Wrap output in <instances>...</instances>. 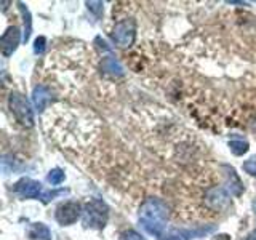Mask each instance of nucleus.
<instances>
[{
    "mask_svg": "<svg viewBox=\"0 0 256 240\" xmlns=\"http://www.w3.org/2000/svg\"><path fill=\"white\" fill-rule=\"evenodd\" d=\"M168 221V206L157 197H149L144 200L140 208V222L149 234L162 238L166 229Z\"/></svg>",
    "mask_w": 256,
    "mask_h": 240,
    "instance_id": "nucleus-1",
    "label": "nucleus"
},
{
    "mask_svg": "<svg viewBox=\"0 0 256 240\" xmlns=\"http://www.w3.org/2000/svg\"><path fill=\"white\" fill-rule=\"evenodd\" d=\"M108 216L109 210L106 204L102 200L93 198L85 205L84 210V224L86 228H93V229H102L108 222Z\"/></svg>",
    "mask_w": 256,
    "mask_h": 240,
    "instance_id": "nucleus-2",
    "label": "nucleus"
},
{
    "mask_svg": "<svg viewBox=\"0 0 256 240\" xmlns=\"http://www.w3.org/2000/svg\"><path fill=\"white\" fill-rule=\"evenodd\" d=\"M10 109L13 112L14 118L24 126H32L34 125V110H32L29 101L26 100V96L21 94L20 92H13L10 94Z\"/></svg>",
    "mask_w": 256,
    "mask_h": 240,
    "instance_id": "nucleus-3",
    "label": "nucleus"
},
{
    "mask_svg": "<svg viewBox=\"0 0 256 240\" xmlns=\"http://www.w3.org/2000/svg\"><path fill=\"white\" fill-rule=\"evenodd\" d=\"M134 37H136V22L132 18H126L124 21L117 22L114 30H112V38H114V42L124 48L133 45Z\"/></svg>",
    "mask_w": 256,
    "mask_h": 240,
    "instance_id": "nucleus-4",
    "label": "nucleus"
},
{
    "mask_svg": "<svg viewBox=\"0 0 256 240\" xmlns=\"http://www.w3.org/2000/svg\"><path fill=\"white\" fill-rule=\"evenodd\" d=\"M205 204L208 208H212V210L221 212V210H226L230 205V198H229V194L222 188L214 186L205 192Z\"/></svg>",
    "mask_w": 256,
    "mask_h": 240,
    "instance_id": "nucleus-5",
    "label": "nucleus"
},
{
    "mask_svg": "<svg viewBox=\"0 0 256 240\" xmlns=\"http://www.w3.org/2000/svg\"><path fill=\"white\" fill-rule=\"evenodd\" d=\"M80 214H82V206L77 202H66L56 208V221H58L61 226H70L74 224Z\"/></svg>",
    "mask_w": 256,
    "mask_h": 240,
    "instance_id": "nucleus-6",
    "label": "nucleus"
},
{
    "mask_svg": "<svg viewBox=\"0 0 256 240\" xmlns=\"http://www.w3.org/2000/svg\"><path fill=\"white\" fill-rule=\"evenodd\" d=\"M14 192L16 194H20L21 197L36 198V197H38L40 192H42V184H40L38 181H34V180L22 178L14 184Z\"/></svg>",
    "mask_w": 256,
    "mask_h": 240,
    "instance_id": "nucleus-7",
    "label": "nucleus"
},
{
    "mask_svg": "<svg viewBox=\"0 0 256 240\" xmlns=\"http://www.w3.org/2000/svg\"><path fill=\"white\" fill-rule=\"evenodd\" d=\"M20 29L18 28H8L6 32L0 38V45H2V53L4 56H10L20 45Z\"/></svg>",
    "mask_w": 256,
    "mask_h": 240,
    "instance_id": "nucleus-8",
    "label": "nucleus"
},
{
    "mask_svg": "<svg viewBox=\"0 0 256 240\" xmlns=\"http://www.w3.org/2000/svg\"><path fill=\"white\" fill-rule=\"evenodd\" d=\"M222 170L226 172V182H228V186H229L230 194L236 196V197L242 196V192H244V182H242V180L238 178V174L236 173L234 168L224 165Z\"/></svg>",
    "mask_w": 256,
    "mask_h": 240,
    "instance_id": "nucleus-9",
    "label": "nucleus"
},
{
    "mask_svg": "<svg viewBox=\"0 0 256 240\" xmlns=\"http://www.w3.org/2000/svg\"><path fill=\"white\" fill-rule=\"evenodd\" d=\"M32 101L38 110H44L52 102V92L45 85H37L32 92Z\"/></svg>",
    "mask_w": 256,
    "mask_h": 240,
    "instance_id": "nucleus-10",
    "label": "nucleus"
},
{
    "mask_svg": "<svg viewBox=\"0 0 256 240\" xmlns=\"http://www.w3.org/2000/svg\"><path fill=\"white\" fill-rule=\"evenodd\" d=\"M101 68L104 72H108L110 76H124V68L120 66V62L114 58V56H106V58H102V62H101Z\"/></svg>",
    "mask_w": 256,
    "mask_h": 240,
    "instance_id": "nucleus-11",
    "label": "nucleus"
},
{
    "mask_svg": "<svg viewBox=\"0 0 256 240\" xmlns=\"http://www.w3.org/2000/svg\"><path fill=\"white\" fill-rule=\"evenodd\" d=\"M29 237L37 238V240H52V232L45 226V224L34 222L29 229Z\"/></svg>",
    "mask_w": 256,
    "mask_h": 240,
    "instance_id": "nucleus-12",
    "label": "nucleus"
},
{
    "mask_svg": "<svg viewBox=\"0 0 256 240\" xmlns=\"http://www.w3.org/2000/svg\"><path fill=\"white\" fill-rule=\"evenodd\" d=\"M20 6V10H21V14H22V18H24V42H28L29 37H30V29H32V21H30V13L29 10L26 8V5L24 4H18Z\"/></svg>",
    "mask_w": 256,
    "mask_h": 240,
    "instance_id": "nucleus-13",
    "label": "nucleus"
},
{
    "mask_svg": "<svg viewBox=\"0 0 256 240\" xmlns=\"http://www.w3.org/2000/svg\"><path fill=\"white\" fill-rule=\"evenodd\" d=\"M213 230H214V226H210V228H202V229H198V230H181L180 234L186 236L184 238H198V237L206 236L208 232H213Z\"/></svg>",
    "mask_w": 256,
    "mask_h": 240,
    "instance_id": "nucleus-14",
    "label": "nucleus"
},
{
    "mask_svg": "<svg viewBox=\"0 0 256 240\" xmlns=\"http://www.w3.org/2000/svg\"><path fill=\"white\" fill-rule=\"evenodd\" d=\"M64 178H66V174H64V172L61 170V168H53V170L48 173V182L53 184V186L61 184L64 181Z\"/></svg>",
    "mask_w": 256,
    "mask_h": 240,
    "instance_id": "nucleus-15",
    "label": "nucleus"
},
{
    "mask_svg": "<svg viewBox=\"0 0 256 240\" xmlns=\"http://www.w3.org/2000/svg\"><path fill=\"white\" fill-rule=\"evenodd\" d=\"M229 148L232 150V154L242 156V154H245V152L248 150V142H245V141H230Z\"/></svg>",
    "mask_w": 256,
    "mask_h": 240,
    "instance_id": "nucleus-16",
    "label": "nucleus"
},
{
    "mask_svg": "<svg viewBox=\"0 0 256 240\" xmlns=\"http://www.w3.org/2000/svg\"><path fill=\"white\" fill-rule=\"evenodd\" d=\"M244 170L248 174L256 176V156H253V157H250L248 160H245V162H244Z\"/></svg>",
    "mask_w": 256,
    "mask_h": 240,
    "instance_id": "nucleus-17",
    "label": "nucleus"
},
{
    "mask_svg": "<svg viewBox=\"0 0 256 240\" xmlns=\"http://www.w3.org/2000/svg\"><path fill=\"white\" fill-rule=\"evenodd\" d=\"M120 240H146L141 234H138L136 230H125L120 234Z\"/></svg>",
    "mask_w": 256,
    "mask_h": 240,
    "instance_id": "nucleus-18",
    "label": "nucleus"
},
{
    "mask_svg": "<svg viewBox=\"0 0 256 240\" xmlns=\"http://www.w3.org/2000/svg\"><path fill=\"white\" fill-rule=\"evenodd\" d=\"M86 6H88V10L93 12L96 16H100L102 12V2H86Z\"/></svg>",
    "mask_w": 256,
    "mask_h": 240,
    "instance_id": "nucleus-19",
    "label": "nucleus"
},
{
    "mask_svg": "<svg viewBox=\"0 0 256 240\" xmlns=\"http://www.w3.org/2000/svg\"><path fill=\"white\" fill-rule=\"evenodd\" d=\"M34 52H36V53H38V54L45 52V37H38V38L36 40Z\"/></svg>",
    "mask_w": 256,
    "mask_h": 240,
    "instance_id": "nucleus-20",
    "label": "nucleus"
},
{
    "mask_svg": "<svg viewBox=\"0 0 256 240\" xmlns=\"http://www.w3.org/2000/svg\"><path fill=\"white\" fill-rule=\"evenodd\" d=\"M244 240H256V229L253 232H250V234H248Z\"/></svg>",
    "mask_w": 256,
    "mask_h": 240,
    "instance_id": "nucleus-21",
    "label": "nucleus"
},
{
    "mask_svg": "<svg viewBox=\"0 0 256 240\" xmlns=\"http://www.w3.org/2000/svg\"><path fill=\"white\" fill-rule=\"evenodd\" d=\"M230 237L228 236V234H220V236H216L213 240H229Z\"/></svg>",
    "mask_w": 256,
    "mask_h": 240,
    "instance_id": "nucleus-22",
    "label": "nucleus"
},
{
    "mask_svg": "<svg viewBox=\"0 0 256 240\" xmlns=\"http://www.w3.org/2000/svg\"><path fill=\"white\" fill-rule=\"evenodd\" d=\"M166 240H182V238H181L180 236H170Z\"/></svg>",
    "mask_w": 256,
    "mask_h": 240,
    "instance_id": "nucleus-23",
    "label": "nucleus"
}]
</instances>
